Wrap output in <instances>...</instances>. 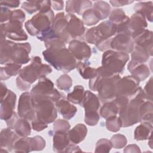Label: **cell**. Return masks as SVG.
Masks as SVG:
<instances>
[{"mask_svg": "<svg viewBox=\"0 0 153 153\" xmlns=\"http://www.w3.org/2000/svg\"><path fill=\"white\" fill-rule=\"evenodd\" d=\"M30 51L29 42L16 43L7 39L1 41L0 63L5 65L10 63L26 64L30 60Z\"/></svg>", "mask_w": 153, "mask_h": 153, "instance_id": "cell-1", "label": "cell"}, {"mask_svg": "<svg viewBox=\"0 0 153 153\" xmlns=\"http://www.w3.org/2000/svg\"><path fill=\"white\" fill-rule=\"evenodd\" d=\"M129 60L127 53L109 50L102 55V66L97 68V74L102 76H111L122 73Z\"/></svg>", "mask_w": 153, "mask_h": 153, "instance_id": "cell-2", "label": "cell"}, {"mask_svg": "<svg viewBox=\"0 0 153 153\" xmlns=\"http://www.w3.org/2000/svg\"><path fill=\"white\" fill-rule=\"evenodd\" d=\"M46 62L54 68L64 73L74 70L76 66V60L69 49L66 47L60 49H46L42 51Z\"/></svg>", "mask_w": 153, "mask_h": 153, "instance_id": "cell-3", "label": "cell"}, {"mask_svg": "<svg viewBox=\"0 0 153 153\" xmlns=\"http://www.w3.org/2000/svg\"><path fill=\"white\" fill-rule=\"evenodd\" d=\"M128 99L127 105L118 114L123 127L131 126L140 122V107L146 100L143 89L140 87Z\"/></svg>", "mask_w": 153, "mask_h": 153, "instance_id": "cell-4", "label": "cell"}, {"mask_svg": "<svg viewBox=\"0 0 153 153\" xmlns=\"http://www.w3.org/2000/svg\"><path fill=\"white\" fill-rule=\"evenodd\" d=\"M120 78L119 75L111 76H102L99 74L89 81V88L98 93V97L105 103L113 100L115 97V86Z\"/></svg>", "mask_w": 153, "mask_h": 153, "instance_id": "cell-5", "label": "cell"}, {"mask_svg": "<svg viewBox=\"0 0 153 153\" xmlns=\"http://www.w3.org/2000/svg\"><path fill=\"white\" fill-rule=\"evenodd\" d=\"M54 17L51 9L45 12H39L25 23V27L30 35L36 36L38 39L41 41L51 29Z\"/></svg>", "mask_w": 153, "mask_h": 153, "instance_id": "cell-6", "label": "cell"}, {"mask_svg": "<svg viewBox=\"0 0 153 153\" xmlns=\"http://www.w3.org/2000/svg\"><path fill=\"white\" fill-rule=\"evenodd\" d=\"M51 71L52 69L49 65L42 63L40 57L34 56L29 65L22 68L19 76L25 82L31 85L38 79L45 77Z\"/></svg>", "mask_w": 153, "mask_h": 153, "instance_id": "cell-7", "label": "cell"}, {"mask_svg": "<svg viewBox=\"0 0 153 153\" xmlns=\"http://www.w3.org/2000/svg\"><path fill=\"white\" fill-rule=\"evenodd\" d=\"M85 33L86 41L96 45L101 41L112 38L116 35V27L115 24L107 20L102 22L97 26L88 29Z\"/></svg>", "mask_w": 153, "mask_h": 153, "instance_id": "cell-8", "label": "cell"}, {"mask_svg": "<svg viewBox=\"0 0 153 153\" xmlns=\"http://www.w3.org/2000/svg\"><path fill=\"white\" fill-rule=\"evenodd\" d=\"M80 105L85 109V123L90 126H96L100 118L97 112L100 106L99 97L91 91L87 90Z\"/></svg>", "mask_w": 153, "mask_h": 153, "instance_id": "cell-9", "label": "cell"}, {"mask_svg": "<svg viewBox=\"0 0 153 153\" xmlns=\"http://www.w3.org/2000/svg\"><path fill=\"white\" fill-rule=\"evenodd\" d=\"M33 100L35 103L37 120L47 124L56 120L57 117V109L54 102L48 98H39Z\"/></svg>", "mask_w": 153, "mask_h": 153, "instance_id": "cell-10", "label": "cell"}, {"mask_svg": "<svg viewBox=\"0 0 153 153\" xmlns=\"http://www.w3.org/2000/svg\"><path fill=\"white\" fill-rule=\"evenodd\" d=\"M30 94L33 100L48 98L54 103L62 98L61 93L54 88L53 82L46 77L39 79L37 84L32 88Z\"/></svg>", "mask_w": 153, "mask_h": 153, "instance_id": "cell-11", "label": "cell"}, {"mask_svg": "<svg viewBox=\"0 0 153 153\" xmlns=\"http://www.w3.org/2000/svg\"><path fill=\"white\" fill-rule=\"evenodd\" d=\"M1 41L5 38L16 41H23L27 39V35L23 29V23L17 20H10L1 25Z\"/></svg>", "mask_w": 153, "mask_h": 153, "instance_id": "cell-12", "label": "cell"}, {"mask_svg": "<svg viewBox=\"0 0 153 153\" xmlns=\"http://www.w3.org/2000/svg\"><path fill=\"white\" fill-rule=\"evenodd\" d=\"M17 114L19 117L32 121L36 118L35 103L32 99L30 93L25 91L19 98Z\"/></svg>", "mask_w": 153, "mask_h": 153, "instance_id": "cell-13", "label": "cell"}, {"mask_svg": "<svg viewBox=\"0 0 153 153\" xmlns=\"http://www.w3.org/2000/svg\"><path fill=\"white\" fill-rule=\"evenodd\" d=\"M139 82L132 75L120 78L116 83L115 97L126 96L129 99L139 87Z\"/></svg>", "mask_w": 153, "mask_h": 153, "instance_id": "cell-14", "label": "cell"}, {"mask_svg": "<svg viewBox=\"0 0 153 153\" xmlns=\"http://www.w3.org/2000/svg\"><path fill=\"white\" fill-rule=\"evenodd\" d=\"M129 99L126 96H117L113 100L103 103L99 114L103 118L117 116L119 112L127 105Z\"/></svg>", "mask_w": 153, "mask_h": 153, "instance_id": "cell-15", "label": "cell"}, {"mask_svg": "<svg viewBox=\"0 0 153 153\" xmlns=\"http://www.w3.org/2000/svg\"><path fill=\"white\" fill-rule=\"evenodd\" d=\"M134 43L130 31L117 33L111 42V48L113 50L126 53H131Z\"/></svg>", "mask_w": 153, "mask_h": 153, "instance_id": "cell-16", "label": "cell"}, {"mask_svg": "<svg viewBox=\"0 0 153 153\" xmlns=\"http://www.w3.org/2000/svg\"><path fill=\"white\" fill-rule=\"evenodd\" d=\"M66 17L68 21L66 30L71 38L76 40L83 39L85 29L82 20L74 14H68Z\"/></svg>", "mask_w": 153, "mask_h": 153, "instance_id": "cell-17", "label": "cell"}, {"mask_svg": "<svg viewBox=\"0 0 153 153\" xmlns=\"http://www.w3.org/2000/svg\"><path fill=\"white\" fill-rule=\"evenodd\" d=\"M6 123L7 127L14 130L20 137H27L30 134L31 127L29 121L19 117L16 112L6 121Z\"/></svg>", "mask_w": 153, "mask_h": 153, "instance_id": "cell-18", "label": "cell"}, {"mask_svg": "<svg viewBox=\"0 0 153 153\" xmlns=\"http://www.w3.org/2000/svg\"><path fill=\"white\" fill-rule=\"evenodd\" d=\"M68 49L74 57L83 62H87L91 56V50L90 46L85 42L72 39L69 43Z\"/></svg>", "mask_w": 153, "mask_h": 153, "instance_id": "cell-19", "label": "cell"}, {"mask_svg": "<svg viewBox=\"0 0 153 153\" xmlns=\"http://www.w3.org/2000/svg\"><path fill=\"white\" fill-rule=\"evenodd\" d=\"M67 24L66 15L63 12H61L56 15L51 25L52 30L59 36L65 44L69 43L72 40L67 32Z\"/></svg>", "mask_w": 153, "mask_h": 153, "instance_id": "cell-20", "label": "cell"}, {"mask_svg": "<svg viewBox=\"0 0 153 153\" xmlns=\"http://www.w3.org/2000/svg\"><path fill=\"white\" fill-rule=\"evenodd\" d=\"M16 102V94L11 90H8L5 97L1 100V119L8 120L14 114Z\"/></svg>", "mask_w": 153, "mask_h": 153, "instance_id": "cell-21", "label": "cell"}, {"mask_svg": "<svg viewBox=\"0 0 153 153\" xmlns=\"http://www.w3.org/2000/svg\"><path fill=\"white\" fill-rule=\"evenodd\" d=\"M134 45L145 48L150 56H152V32L145 29L131 34Z\"/></svg>", "mask_w": 153, "mask_h": 153, "instance_id": "cell-22", "label": "cell"}, {"mask_svg": "<svg viewBox=\"0 0 153 153\" xmlns=\"http://www.w3.org/2000/svg\"><path fill=\"white\" fill-rule=\"evenodd\" d=\"M19 137L20 136L11 128H3L0 133V152L12 151L15 142Z\"/></svg>", "mask_w": 153, "mask_h": 153, "instance_id": "cell-23", "label": "cell"}, {"mask_svg": "<svg viewBox=\"0 0 153 153\" xmlns=\"http://www.w3.org/2000/svg\"><path fill=\"white\" fill-rule=\"evenodd\" d=\"M127 69L131 75L139 81L145 80L150 75L149 69L146 65L133 60L129 62Z\"/></svg>", "mask_w": 153, "mask_h": 153, "instance_id": "cell-24", "label": "cell"}, {"mask_svg": "<svg viewBox=\"0 0 153 153\" xmlns=\"http://www.w3.org/2000/svg\"><path fill=\"white\" fill-rule=\"evenodd\" d=\"M92 2L88 0H72L66 1V11L68 14L76 13L78 15L82 14L92 7Z\"/></svg>", "mask_w": 153, "mask_h": 153, "instance_id": "cell-25", "label": "cell"}, {"mask_svg": "<svg viewBox=\"0 0 153 153\" xmlns=\"http://www.w3.org/2000/svg\"><path fill=\"white\" fill-rule=\"evenodd\" d=\"M58 112L66 120L73 118L77 112V108L69 100L60 98L55 103Z\"/></svg>", "mask_w": 153, "mask_h": 153, "instance_id": "cell-26", "label": "cell"}, {"mask_svg": "<svg viewBox=\"0 0 153 153\" xmlns=\"http://www.w3.org/2000/svg\"><path fill=\"white\" fill-rule=\"evenodd\" d=\"M147 26L146 18L140 13L135 12L130 18L128 30L131 34L146 29Z\"/></svg>", "mask_w": 153, "mask_h": 153, "instance_id": "cell-27", "label": "cell"}, {"mask_svg": "<svg viewBox=\"0 0 153 153\" xmlns=\"http://www.w3.org/2000/svg\"><path fill=\"white\" fill-rule=\"evenodd\" d=\"M53 142L54 151L57 152H65L66 147L70 144L68 131H55L53 135Z\"/></svg>", "mask_w": 153, "mask_h": 153, "instance_id": "cell-28", "label": "cell"}, {"mask_svg": "<svg viewBox=\"0 0 153 153\" xmlns=\"http://www.w3.org/2000/svg\"><path fill=\"white\" fill-rule=\"evenodd\" d=\"M70 142L78 144L84 140L87 134V128L83 124H78L68 131Z\"/></svg>", "mask_w": 153, "mask_h": 153, "instance_id": "cell-29", "label": "cell"}, {"mask_svg": "<svg viewBox=\"0 0 153 153\" xmlns=\"http://www.w3.org/2000/svg\"><path fill=\"white\" fill-rule=\"evenodd\" d=\"M152 123L149 122H142L135 129L134 137L136 140H143L148 139L152 134Z\"/></svg>", "mask_w": 153, "mask_h": 153, "instance_id": "cell-30", "label": "cell"}, {"mask_svg": "<svg viewBox=\"0 0 153 153\" xmlns=\"http://www.w3.org/2000/svg\"><path fill=\"white\" fill-rule=\"evenodd\" d=\"M111 7L103 1H98L94 3L93 12L99 20L106 19L111 13Z\"/></svg>", "mask_w": 153, "mask_h": 153, "instance_id": "cell-31", "label": "cell"}, {"mask_svg": "<svg viewBox=\"0 0 153 153\" xmlns=\"http://www.w3.org/2000/svg\"><path fill=\"white\" fill-rule=\"evenodd\" d=\"M21 69L22 65L15 63H8L4 67H1V80H6L13 76L17 75Z\"/></svg>", "mask_w": 153, "mask_h": 153, "instance_id": "cell-32", "label": "cell"}, {"mask_svg": "<svg viewBox=\"0 0 153 153\" xmlns=\"http://www.w3.org/2000/svg\"><path fill=\"white\" fill-rule=\"evenodd\" d=\"M135 12L142 14L150 22H152L153 5L152 1L139 2L135 4L133 7Z\"/></svg>", "mask_w": 153, "mask_h": 153, "instance_id": "cell-33", "label": "cell"}, {"mask_svg": "<svg viewBox=\"0 0 153 153\" xmlns=\"http://www.w3.org/2000/svg\"><path fill=\"white\" fill-rule=\"evenodd\" d=\"M79 74L84 79H91L95 77L97 74V69L90 67L86 62H79L76 66Z\"/></svg>", "mask_w": 153, "mask_h": 153, "instance_id": "cell-34", "label": "cell"}, {"mask_svg": "<svg viewBox=\"0 0 153 153\" xmlns=\"http://www.w3.org/2000/svg\"><path fill=\"white\" fill-rule=\"evenodd\" d=\"M152 101L145 100L140 107V122L152 123Z\"/></svg>", "mask_w": 153, "mask_h": 153, "instance_id": "cell-35", "label": "cell"}, {"mask_svg": "<svg viewBox=\"0 0 153 153\" xmlns=\"http://www.w3.org/2000/svg\"><path fill=\"white\" fill-rule=\"evenodd\" d=\"M31 137H20L14 143L13 151L15 152H29L31 151Z\"/></svg>", "mask_w": 153, "mask_h": 153, "instance_id": "cell-36", "label": "cell"}, {"mask_svg": "<svg viewBox=\"0 0 153 153\" xmlns=\"http://www.w3.org/2000/svg\"><path fill=\"white\" fill-rule=\"evenodd\" d=\"M149 56H151L149 53L145 48L136 45H134V48L131 53V60L139 63H144L147 62Z\"/></svg>", "mask_w": 153, "mask_h": 153, "instance_id": "cell-37", "label": "cell"}, {"mask_svg": "<svg viewBox=\"0 0 153 153\" xmlns=\"http://www.w3.org/2000/svg\"><path fill=\"white\" fill-rule=\"evenodd\" d=\"M84 88L82 85H75L72 92L68 94L67 100L74 104H81L84 97Z\"/></svg>", "mask_w": 153, "mask_h": 153, "instance_id": "cell-38", "label": "cell"}, {"mask_svg": "<svg viewBox=\"0 0 153 153\" xmlns=\"http://www.w3.org/2000/svg\"><path fill=\"white\" fill-rule=\"evenodd\" d=\"M105 126L109 131L117 132L119 131L122 127V123L119 117L113 116L106 119Z\"/></svg>", "mask_w": 153, "mask_h": 153, "instance_id": "cell-39", "label": "cell"}, {"mask_svg": "<svg viewBox=\"0 0 153 153\" xmlns=\"http://www.w3.org/2000/svg\"><path fill=\"white\" fill-rule=\"evenodd\" d=\"M72 85V79L69 75L63 74L60 75L56 80V85L61 90L68 91Z\"/></svg>", "mask_w": 153, "mask_h": 153, "instance_id": "cell-40", "label": "cell"}, {"mask_svg": "<svg viewBox=\"0 0 153 153\" xmlns=\"http://www.w3.org/2000/svg\"><path fill=\"white\" fill-rule=\"evenodd\" d=\"M100 20L96 16L93 12V9H89L85 11L82 14V22L84 25L87 26H90L94 25L99 23Z\"/></svg>", "mask_w": 153, "mask_h": 153, "instance_id": "cell-41", "label": "cell"}, {"mask_svg": "<svg viewBox=\"0 0 153 153\" xmlns=\"http://www.w3.org/2000/svg\"><path fill=\"white\" fill-rule=\"evenodd\" d=\"M127 16L126 15L123 9L117 8L112 11L109 15V21L115 25H118L124 20Z\"/></svg>", "mask_w": 153, "mask_h": 153, "instance_id": "cell-42", "label": "cell"}, {"mask_svg": "<svg viewBox=\"0 0 153 153\" xmlns=\"http://www.w3.org/2000/svg\"><path fill=\"white\" fill-rule=\"evenodd\" d=\"M22 8L29 14H32L40 10V1H25L22 5Z\"/></svg>", "mask_w": 153, "mask_h": 153, "instance_id": "cell-43", "label": "cell"}, {"mask_svg": "<svg viewBox=\"0 0 153 153\" xmlns=\"http://www.w3.org/2000/svg\"><path fill=\"white\" fill-rule=\"evenodd\" d=\"M112 147L111 141L107 139L103 138L97 142L94 151L96 152H109Z\"/></svg>", "mask_w": 153, "mask_h": 153, "instance_id": "cell-44", "label": "cell"}, {"mask_svg": "<svg viewBox=\"0 0 153 153\" xmlns=\"http://www.w3.org/2000/svg\"><path fill=\"white\" fill-rule=\"evenodd\" d=\"M112 146L115 149H121L127 144V139L126 136L121 134H117L114 135L110 140Z\"/></svg>", "mask_w": 153, "mask_h": 153, "instance_id": "cell-45", "label": "cell"}, {"mask_svg": "<svg viewBox=\"0 0 153 153\" xmlns=\"http://www.w3.org/2000/svg\"><path fill=\"white\" fill-rule=\"evenodd\" d=\"M31 151H41L45 146V141L40 136L31 137Z\"/></svg>", "mask_w": 153, "mask_h": 153, "instance_id": "cell-46", "label": "cell"}, {"mask_svg": "<svg viewBox=\"0 0 153 153\" xmlns=\"http://www.w3.org/2000/svg\"><path fill=\"white\" fill-rule=\"evenodd\" d=\"M71 126L69 123L65 120L58 119L55 121L53 125L54 131H63L67 132L69 130Z\"/></svg>", "mask_w": 153, "mask_h": 153, "instance_id": "cell-47", "label": "cell"}, {"mask_svg": "<svg viewBox=\"0 0 153 153\" xmlns=\"http://www.w3.org/2000/svg\"><path fill=\"white\" fill-rule=\"evenodd\" d=\"M145 99L152 101V78L151 77L143 90Z\"/></svg>", "mask_w": 153, "mask_h": 153, "instance_id": "cell-48", "label": "cell"}, {"mask_svg": "<svg viewBox=\"0 0 153 153\" xmlns=\"http://www.w3.org/2000/svg\"><path fill=\"white\" fill-rule=\"evenodd\" d=\"M25 14L22 10H15L11 12L10 20H17L23 23L25 20Z\"/></svg>", "mask_w": 153, "mask_h": 153, "instance_id": "cell-49", "label": "cell"}, {"mask_svg": "<svg viewBox=\"0 0 153 153\" xmlns=\"http://www.w3.org/2000/svg\"><path fill=\"white\" fill-rule=\"evenodd\" d=\"M11 10H9L8 8L1 6V23H7L10 21V16H11Z\"/></svg>", "mask_w": 153, "mask_h": 153, "instance_id": "cell-50", "label": "cell"}, {"mask_svg": "<svg viewBox=\"0 0 153 153\" xmlns=\"http://www.w3.org/2000/svg\"><path fill=\"white\" fill-rule=\"evenodd\" d=\"M32 128L36 131H40L48 127V124L37 120L35 118L34 120L32 121Z\"/></svg>", "mask_w": 153, "mask_h": 153, "instance_id": "cell-51", "label": "cell"}, {"mask_svg": "<svg viewBox=\"0 0 153 153\" xmlns=\"http://www.w3.org/2000/svg\"><path fill=\"white\" fill-rule=\"evenodd\" d=\"M1 6L5 7L7 8H17L19 6L20 1L17 0H5L1 1Z\"/></svg>", "mask_w": 153, "mask_h": 153, "instance_id": "cell-52", "label": "cell"}, {"mask_svg": "<svg viewBox=\"0 0 153 153\" xmlns=\"http://www.w3.org/2000/svg\"><path fill=\"white\" fill-rule=\"evenodd\" d=\"M16 85L17 88L21 91H27L30 87V85L25 82L19 76H17L16 78Z\"/></svg>", "mask_w": 153, "mask_h": 153, "instance_id": "cell-53", "label": "cell"}, {"mask_svg": "<svg viewBox=\"0 0 153 153\" xmlns=\"http://www.w3.org/2000/svg\"><path fill=\"white\" fill-rule=\"evenodd\" d=\"M109 2L113 7H117L128 5V4H131L132 2H133V1H127V0H124V1L115 0V1H110Z\"/></svg>", "mask_w": 153, "mask_h": 153, "instance_id": "cell-54", "label": "cell"}, {"mask_svg": "<svg viewBox=\"0 0 153 153\" xmlns=\"http://www.w3.org/2000/svg\"><path fill=\"white\" fill-rule=\"evenodd\" d=\"M82 152V150L79 148V147L76 144L72 143L69 144L65 150L64 152Z\"/></svg>", "mask_w": 153, "mask_h": 153, "instance_id": "cell-55", "label": "cell"}, {"mask_svg": "<svg viewBox=\"0 0 153 153\" xmlns=\"http://www.w3.org/2000/svg\"><path fill=\"white\" fill-rule=\"evenodd\" d=\"M124 152H140L139 147L136 145H129L124 149Z\"/></svg>", "mask_w": 153, "mask_h": 153, "instance_id": "cell-56", "label": "cell"}, {"mask_svg": "<svg viewBox=\"0 0 153 153\" xmlns=\"http://www.w3.org/2000/svg\"><path fill=\"white\" fill-rule=\"evenodd\" d=\"M51 7L54 10L57 11L63 10V6H64V2L63 1H51Z\"/></svg>", "mask_w": 153, "mask_h": 153, "instance_id": "cell-57", "label": "cell"}, {"mask_svg": "<svg viewBox=\"0 0 153 153\" xmlns=\"http://www.w3.org/2000/svg\"><path fill=\"white\" fill-rule=\"evenodd\" d=\"M8 91V88H7L5 84H4L2 82L1 83V100L3 99L5 96L7 94Z\"/></svg>", "mask_w": 153, "mask_h": 153, "instance_id": "cell-58", "label": "cell"}, {"mask_svg": "<svg viewBox=\"0 0 153 153\" xmlns=\"http://www.w3.org/2000/svg\"><path fill=\"white\" fill-rule=\"evenodd\" d=\"M148 139L149 140V141H148V145H149V146H150V148H152V134L149 136V137Z\"/></svg>", "mask_w": 153, "mask_h": 153, "instance_id": "cell-59", "label": "cell"}]
</instances>
